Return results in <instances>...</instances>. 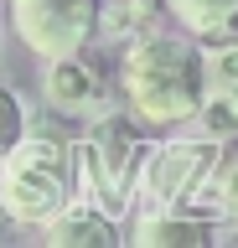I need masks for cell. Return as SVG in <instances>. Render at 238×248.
<instances>
[{"mask_svg": "<svg viewBox=\"0 0 238 248\" xmlns=\"http://www.w3.org/2000/svg\"><path fill=\"white\" fill-rule=\"evenodd\" d=\"M197 119L207 124V135H212V140H238V78H233V83H222V88H207L202 93Z\"/></svg>", "mask_w": 238, "mask_h": 248, "instance_id": "30bf717a", "label": "cell"}, {"mask_svg": "<svg viewBox=\"0 0 238 248\" xmlns=\"http://www.w3.org/2000/svg\"><path fill=\"white\" fill-rule=\"evenodd\" d=\"M73 202V170H67V145L42 135H21L0 155V212L11 222L42 228Z\"/></svg>", "mask_w": 238, "mask_h": 248, "instance_id": "3957f363", "label": "cell"}, {"mask_svg": "<svg viewBox=\"0 0 238 248\" xmlns=\"http://www.w3.org/2000/svg\"><path fill=\"white\" fill-rule=\"evenodd\" d=\"M222 160V140H166L156 150H145L140 181H135V207L160 212V207H191L197 191L212 181Z\"/></svg>", "mask_w": 238, "mask_h": 248, "instance_id": "277c9868", "label": "cell"}, {"mask_svg": "<svg viewBox=\"0 0 238 248\" xmlns=\"http://www.w3.org/2000/svg\"><path fill=\"white\" fill-rule=\"evenodd\" d=\"M21 135H26V104H21L16 93L0 83V155L11 150V145H16Z\"/></svg>", "mask_w": 238, "mask_h": 248, "instance_id": "7c38bea8", "label": "cell"}, {"mask_svg": "<svg viewBox=\"0 0 238 248\" xmlns=\"http://www.w3.org/2000/svg\"><path fill=\"white\" fill-rule=\"evenodd\" d=\"M191 212H212V217L238 222V155H222L218 160L212 181L197 191V202H191Z\"/></svg>", "mask_w": 238, "mask_h": 248, "instance_id": "9c48e42d", "label": "cell"}, {"mask_svg": "<svg viewBox=\"0 0 238 248\" xmlns=\"http://www.w3.org/2000/svg\"><path fill=\"white\" fill-rule=\"evenodd\" d=\"M42 238L52 248H114L125 232H119V222L109 212H98L88 202H67L57 217L42 222Z\"/></svg>", "mask_w": 238, "mask_h": 248, "instance_id": "ba28073f", "label": "cell"}, {"mask_svg": "<svg viewBox=\"0 0 238 248\" xmlns=\"http://www.w3.org/2000/svg\"><path fill=\"white\" fill-rule=\"evenodd\" d=\"M160 5H166L191 36H202L207 26H218V21H228V16L238 11V0H160Z\"/></svg>", "mask_w": 238, "mask_h": 248, "instance_id": "8fae6325", "label": "cell"}, {"mask_svg": "<svg viewBox=\"0 0 238 248\" xmlns=\"http://www.w3.org/2000/svg\"><path fill=\"white\" fill-rule=\"evenodd\" d=\"M140 160H145V140H140V124L109 108L98 114L94 129L67 145V170H73V191L78 202L98 207V212H129L135 207V181H140Z\"/></svg>", "mask_w": 238, "mask_h": 248, "instance_id": "7a4b0ae2", "label": "cell"}, {"mask_svg": "<svg viewBox=\"0 0 238 248\" xmlns=\"http://www.w3.org/2000/svg\"><path fill=\"white\" fill-rule=\"evenodd\" d=\"M42 93H47V104L57 108L63 119H98V114L114 108V83H104V73H98L83 52L47 57Z\"/></svg>", "mask_w": 238, "mask_h": 248, "instance_id": "8992f818", "label": "cell"}, {"mask_svg": "<svg viewBox=\"0 0 238 248\" xmlns=\"http://www.w3.org/2000/svg\"><path fill=\"white\" fill-rule=\"evenodd\" d=\"M104 0H11V26L36 57H67L98 36Z\"/></svg>", "mask_w": 238, "mask_h": 248, "instance_id": "5b68a950", "label": "cell"}, {"mask_svg": "<svg viewBox=\"0 0 238 248\" xmlns=\"http://www.w3.org/2000/svg\"><path fill=\"white\" fill-rule=\"evenodd\" d=\"M129 238L140 248H207L212 243V217L191 212V207L187 212L181 207H160V212H140Z\"/></svg>", "mask_w": 238, "mask_h": 248, "instance_id": "52a82bcc", "label": "cell"}, {"mask_svg": "<svg viewBox=\"0 0 238 248\" xmlns=\"http://www.w3.org/2000/svg\"><path fill=\"white\" fill-rule=\"evenodd\" d=\"M119 98L125 114L140 129H171V124L197 119L202 108V46L191 36H156L140 31L119 52Z\"/></svg>", "mask_w": 238, "mask_h": 248, "instance_id": "6da1fadb", "label": "cell"}]
</instances>
